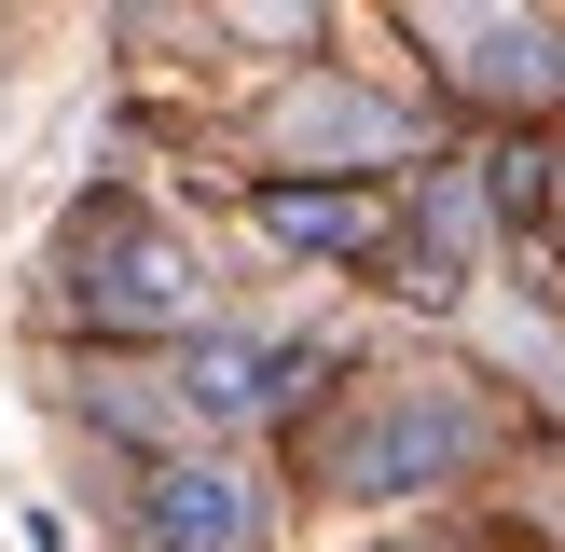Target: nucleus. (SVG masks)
<instances>
[{
    "mask_svg": "<svg viewBox=\"0 0 565 552\" xmlns=\"http://www.w3.org/2000/svg\"><path fill=\"white\" fill-rule=\"evenodd\" d=\"M483 456V414L456 401V386H386L373 414L345 428V497H428V484H456V469Z\"/></svg>",
    "mask_w": 565,
    "mask_h": 552,
    "instance_id": "nucleus-1",
    "label": "nucleus"
},
{
    "mask_svg": "<svg viewBox=\"0 0 565 552\" xmlns=\"http://www.w3.org/2000/svg\"><path fill=\"white\" fill-rule=\"evenodd\" d=\"M83 318L97 331H180L193 318V248L166 221H110L97 263H83Z\"/></svg>",
    "mask_w": 565,
    "mask_h": 552,
    "instance_id": "nucleus-2",
    "label": "nucleus"
},
{
    "mask_svg": "<svg viewBox=\"0 0 565 552\" xmlns=\"http://www.w3.org/2000/svg\"><path fill=\"white\" fill-rule=\"evenodd\" d=\"M138 524H152V552H263V484L235 456H166Z\"/></svg>",
    "mask_w": 565,
    "mask_h": 552,
    "instance_id": "nucleus-3",
    "label": "nucleus"
},
{
    "mask_svg": "<svg viewBox=\"0 0 565 552\" xmlns=\"http://www.w3.org/2000/svg\"><path fill=\"white\" fill-rule=\"evenodd\" d=\"M290 373H303V346H263V331H207V346H180V414L193 428H248V414H276L290 401Z\"/></svg>",
    "mask_w": 565,
    "mask_h": 552,
    "instance_id": "nucleus-4",
    "label": "nucleus"
},
{
    "mask_svg": "<svg viewBox=\"0 0 565 552\" xmlns=\"http://www.w3.org/2000/svg\"><path fill=\"white\" fill-rule=\"evenodd\" d=\"M414 14H441L469 42L456 70L483 83V97H552V83H565V42H552L539 14H511V0H414Z\"/></svg>",
    "mask_w": 565,
    "mask_h": 552,
    "instance_id": "nucleus-5",
    "label": "nucleus"
},
{
    "mask_svg": "<svg viewBox=\"0 0 565 552\" xmlns=\"http://www.w3.org/2000/svg\"><path fill=\"white\" fill-rule=\"evenodd\" d=\"M386 152H401V110L386 97H345V83L276 97V166H386Z\"/></svg>",
    "mask_w": 565,
    "mask_h": 552,
    "instance_id": "nucleus-6",
    "label": "nucleus"
},
{
    "mask_svg": "<svg viewBox=\"0 0 565 552\" xmlns=\"http://www.w3.org/2000/svg\"><path fill=\"white\" fill-rule=\"evenodd\" d=\"M263 235L303 248V263H373V248H386V208H373V193H303V180H276L263 193Z\"/></svg>",
    "mask_w": 565,
    "mask_h": 552,
    "instance_id": "nucleus-7",
    "label": "nucleus"
},
{
    "mask_svg": "<svg viewBox=\"0 0 565 552\" xmlns=\"http://www.w3.org/2000/svg\"><path fill=\"white\" fill-rule=\"evenodd\" d=\"M414 263H428L414 290H456V276H469V180H441V193H428V235H414Z\"/></svg>",
    "mask_w": 565,
    "mask_h": 552,
    "instance_id": "nucleus-8",
    "label": "nucleus"
}]
</instances>
